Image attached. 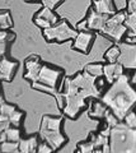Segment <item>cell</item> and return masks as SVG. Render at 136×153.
Listing matches in <instances>:
<instances>
[{"label": "cell", "instance_id": "4dcf8cb0", "mask_svg": "<svg viewBox=\"0 0 136 153\" xmlns=\"http://www.w3.org/2000/svg\"><path fill=\"white\" fill-rule=\"evenodd\" d=\"M43 7L51 9V10H55L56 8H59L62 4L64 0H41Z\"/></svg>", "mask_w": 136, "mask_h": 153}, {"label": "cell", "instance_id": "3957f363", "mask_svg": "<svg viewBox=\"0 0 136 153\" xmlns=\"http://www.w3.org/2000/svg\"><path fill=\"white\" fill-rule=\"evenodd\" d=\"M79 31L73 28L68 21L61 19L57 25L43 30V36L50 42H65L69 40H74L78 36Z\"/></svg>", "mask_w": 136, "mask_h": 153}, {"label": "cell", "instance_id": "8d00e7d4", "mask_svg": "<svg viewBox=\"0 0 136 153\" xmlns=\"http://www.w3.org/2000/svg\"><path fill=\"white\" fill-rule=\"evenodd\" d=\"M0 153H1V151H0Z\"/></svg>", "mask_w": 136, "mask_h": 153}, {"label": "cell", "instance_id": "9a60e30c", "mask_svg": "<svg viewBox=\"0 0 136 153\" xmlns=\"http://www.w3.org/2000/svg\"><path fill=\"white\" fill-rule=\"evenodd\" d=\"M38 143V138L35 135L29 138H22L18 143V149L21 153H36Z\"/></svg>", "mask_w": 136, "mask_h": 153}, {"label": "cell", "instance_id": "4316f807", "mask_svg": "<svg viewBox=\"0 0 136 153\" xmlns=\"http://www.w3.org/2000/svg\"><path fill=\"white\" fill-rule=\"evenodd\" d=\"M97 149V148L93 146V143L92 142H82V143H79L78 144V151L80 152V153H94V151Z\"/></svg>", "mask_w": 136, "mask_h": 153}, {"label": "cell", "instance_id": "ffe728a7", "mask_svg": "<svg viewBox=\"0 0 136 153\" xmlns=\"http://www.w3.org/2000/svg\"><path fill=\"white\" fill-rule=\"evenodd\" d=\"M89 142H92L93 146H94L97 149H99L103 146L108 144V138L102 135L99 133H90L89 134Z\"/></svg>", "mask_w": 136, "mask_h": 153}, {"label": "cell", "instance_id": "d6a6232c", "mask_svg": "<svg viewBox=\"0 0 136 153\" xmlns=\"http://www.w3.org/2000/svg\"><path fill=\"white\" fill-rule=\"evenodd\" d=\"M127 12L129 13L136 12V0H129L127 1Z\"/></svg>", "mask_w": 136, "mask_h": 153}, {"label": "cell", "instance_id": "6da1fadb", "mask_svg": "<svg viewBox=\"0 0 136 153\" xmlns=\"http://www.w3.org/2000/svg\"><path fill=\"white\" fill-rule=\"evenodd\" d=\"M101 101L111 110L120 121L127 115L136 105V88L131 83L129 75H121L116 79L111 87L102 94Z\"/></svg>", "mask_w": 136, "mask_h": 153}, {"label": "cell", "instance_id": "8fae6325", "mask_svg": "<svg viewBox=\"0 0 136 153\" xmlns=\"http://www.w3.org/2000/svg\"><path fill=\"white\" fill-rule=\"evenodd\" d=\"M17 68H18L17 61L3 57V59L0 60V80H5V82L12 80L17 71Z\"/></svg>", "mask_w": 136, "mask_h": 153}, {"label": "cell", "instance_id": "1f68e13d", "mask_svg": "<svg viewBox=\"0 0 136 153\" xmlns=\"http://www.w3.org/2000/svg\"><path fill=\"white\" fill-rule=\"evenodd\" d=\"M10 126V121H9V117L4 116V115L0 114V133L5 131Z\"/></svg>", "mask_w": 136, "mask_h": 153}, {"label": "cell", "instance_id": "f1b7e54d", "mask_svg": "<svg viewBox=\"0 0 136 153\" xmlns=\"http://www.w3.org/2000/svg\"><path fill=\"white\" fill-rule=\"evenodd\" d=\"M122 121H124L129 128L136 129V112H135V111H130V112L124 117Z\"/></svg>", "mask_w": 136, "mask_h": 153}, {"label": "cell", "instance_id": "44dd1931", "mask_svg": "<svg viewBox=\"0 0 136 153\" xmlns=\"http://www.w3.org/2000/svg\"><path fill=\"white\" fill-rule=\"evenodd\" d=\"M5 140L9 142H14V143H19V140L22 139V135H21V130L19 128H15V126H9L5 131Z\"/></svg>", "mask_w": 136, "mask_h": 153}, {"label": "cell", "instance_id": "4fadbf2b", "mask_svg": "<svg viewBox=\"0 0 136 153\" xmlns=\"http://www.w3.org/2000/svg\"><path fill=\"white\" fill-rule=\"evenodd\" d=\"M92 9L103 16H113L116 13V5L113 0H92Z\"/></svg>", "mask_w": 136, "mask_h": 153}, {"label": "cell", "instance_id": "7402d4cb", "mask_svg": "<svg viewBox=\"0 0 136 153\" xmlns=\"http://www.w3.org/2000/svg\"><path fill=\"white\" fill-rule=\"evenodd\" d=\"M84 71H87L89 75L94 76V78H99V76H103V65L98 63L88 64L85 66V69H84Z\"/></svg>", "mask_w": 136, "mask_h": 153}, {"label": "cell", "instance_id": "52a82bcc", "mask_svg": "<svg viewBox=\"0 0 136 153\" xmlns=\"http://www.w3.org/2000/svg\"><path fill=\"white\" fill-rule=\"evenodd\" d=\"M118 46L121 49V56L118 63L122 64L125 68H136V46L126 44V42H122Z\"/></svg>", "mask_w": 136, "mask_h": 153}, {"label": "cell", "instance_id": "d590c367", "mask_svg": "<svg viewBox=\"0 0 136 153\" xmlns=\"http://www.w3.org/2000/svg\"><path fill=\"white\" fill-rule=\"evenodd\" d=\"M27 1H33V0H27Z\"/></svg>", "mask_w": 136, "mask_h": 153}, {"label": "cell", "instance_id": "277c9868", "mask_svg": "<svg viewBox=\"0 0 136 153\" xmlns=\"http://www.w3.org/2000/svg\"><path fill=\"white\" fill-rule=\"evenodd\" d=\"M61 76H62L61 69L55 68L52 65L45 64V65L41 66V70H40V74H38V82L59 89V87H60L59 83H60Z\"/></svg>", "mask_w": 136, "mask_h": 153}, {"label": "cell", "instance_id": "7c38bea8", "mask_svg": "<svg viewBox=\"0 0 136 153\" xmlns=\"http://www.w3.org/2000/svg\"><path fill=\"white\" fill-rule=\"evenodd\" d=\"M102 35H104L106 37L111 38L115 42H121L124 40V37L127 33V28L125 25L120 26H104V28L101 31Z\"/></svg>", "mask_w": 136, "mask_h": 153}, {"label": "cell", "instance_id": "ac0fdd59", "mask_svg": "<svg viewBox=\"0 0 136 153\" xmlns=\"http://www.w3.org/2000/svg\"><path fill=\"white\" fill-rule=\"evenodd\" d=\"M120 56H121V49L118 45H112L110 49L104 52V60L108 64L118 63Z\"/></svg>", "mask_w": 136, "mask_h": 153}, {"label": "cell", "instance_id": "484cf974", "mask_svg": "<svg viewBox=\"0 0 136 153\" xmlns=\"http://www.w3.org/2000/svg\"><path fill=\"white\" fill-rule=\"evenodd\" d=\"M104 123L110 128H115L116 125H118L120 124V120H118V117H117L116 115L111 111V110H108V111L106 112V115H104Z\"/></svg>", "mask_w": 136, "mask_h": 153}, {"label": "cell", "instance_id": "74e56055", "mask_svg": "<svg viewBox=\"0 0 136 153\" xmlns=\"http://www.w3.org/2000/svg\"><path fill=\"white\" fill-rule=\"evenodd\" d=\"M135 46H136V45H135Z\"/></svg>", "mask_w": 136, "mask_h": 153}, {"label": "cell", "instance_id": "d4e9b609", "mask_svg": "<svg viewBox=\"0 0 136 153\" xmlns=\"http://www.w3.org/2000/svg\"><path fill=\"white\" fill-rule=\"evenodd\" d=\"M23 116H24V114H23L22 111H19V110H15L10 116H9V121H10V125L15 126V128H19L21 123L23 120Z\"/></svg>", "mask_w": 136, "mask_h": 153}, {"label": "cell", "instance_id": "e575fe53", "mask_svg": "<svg viewBox=\"0 0 136 153\" xmlns=\"http://www.w3.org/2000/svg\"><path fill=\"white\" fill-rule=\"evenodd\" d=\"M75 153H80V152H79V151H78V149H76V152H75Z\"/></svg>", "mask_w": 136, "mask_h": 153}, {"label": "cell", "instance_id": "ba28073f", "mask_svg": "<svg viewBox=\"0 0 136 153\" xmlns=\"http://www.w3.org/2000/svg\"><path fill=\"white\" fill-rule=\"evenodd\" d=\"M41 57L37 55H32L29 57H27L24 61V68H26V73H24V78L31 80L32 83L38 82V74L41 70Z\"/></svg>", "mask_w": 136, "mask_h": 153}, {"label": "cell", "instance_id": "836d02e7", "mask_svg": "<svg viewBox=\"0 0 136 153\" xmlns=\"http://www.w3.org/2000/svg\"><path fill=\"white\" fill-rule=\"evenodd\" d=\"M3 102V96H1V88H0V103Z\"/></svg>", "mask_w": 136, "mask_h": 153}, {"label": "cell", "instance_id": "e0dca14e", "mask_svg": "<svg viewBox=\"0 0 136 153\" xmlns=\"http://www.w3.org/2000/svg\"><path fill=\"white\" fill-rule=\"evenodd\" d=\"M36 17L42 18L43 21L49 22L51 26H55V25H57V23L60 22V18H59L57 14H56L54 10H51V9L46 8V7H42L41 10H38L36 13Z\"/></svg>", "mask_w": 136, "mask_h": 153}, {"label": "cell", "instance_id": "603a6c76", "mask_svg": "<svg viewBox=\"0 0 136 153\" xmlns=\"http://www.w3.org/2000/svg\"><path fill=\"white\" fill-rule=\"evenodd\" d=\"M12 25L13 22L9 12H0V30L5 31L9 27H12Z\"/></svg>", "mask_w": 136, "mask_h": 153}, {"label": "cell", "instance_id": "30bf717a", "mask_svg": "<svg viewBox=\"0 0 136 153\" xmlns=\"http://www.w3.org/2000/svg\"><path fill=\"white\" fill-rule=\"evenodd\" d=\"M125 74V66L121 63H115V64H108L103 65V76L107 80L108 84H112L116 79H118L121 75Z\"/></svg>", "mask_w": 136, "mask_h": 153}, {"label": "cell", "instance_id": "5bb4252c", "mask_svg": "<svg viewBox=\"0 0 136 153\" xmlns=\"http://www.w3.org/2000/svg\"><path fill=\"white\" fill-rule=\"evenodd\" d=\"M62 117L59 116H43L41 120V129L40 130H49V131H59L61 130Z\"/></svg>", "mask_w": 136, "mask_h": 153}, {"label": "cell", "instance_id": "83f0119b", "mask_svg": "<svg viewBox=\"0 0 136 153\" xmlns=\"http://www.w3.org/2000/svg\"><path fill=\"white\" fill-rule=\"evenodd\" d=\"M17 110V107L14 106V105H10V103H7V102H1L0 103V114L1 115H4V116H7V117H9L10 115L15 111Z\"/></svg>", "mask_w": 136, "mask_h": 153}, {"label": "cell", "instance_id": "8992f818", "mask_svg": "<svg viewBox=\"0 0 136 153\" xmlns=\"http://www.w3.org/2000/svg\"><path fill=\"white\" fill-rule=\"evenodd\" d=\"M40 138H41V140L49 143L54 148V151L60 149V148H62L68 143V138L64 135V133L61 130H59V131L40 130Z\"/></svg>", "mask_w": 136, "mask_h": 153}, {"label": "cell", "instance_id": "9c48e42d", "mask_svg": "<svg viewBox=\"0 0 136 153\" xmlns=\"http://www.w3.org/2000/svg\"><path fill=\"white\" fill-rule=\"evenodd\" d=\"M108 16H103V14L97 13L94 9H89L85 17L87 25H88V30L92 32H101L104 28L107 21H108Z\"/></svg>", "mask_w": 136, "mask_h": 153}, {"label": "cell", "instance_id": "d6986e66", "mask_svg": "<svg viewBox=\"0 0 136 153\" xmlns=\"http://www.w3.org/2000/svg\"><path fill=\"white\" fill-rule=\"evenodd\" d=\"M124 25L127 28L126 37H135L136 36V12L127 13V17H126V21Z\"/></svg>", "mask_w": 136, "mask_h": 153}, {"label": "cell", "instance_id": "cb8c5ba5", "mask_svg": "<svg viewBox=\"0 0 136 153\" xmlns=\"http://www.w3.org/2000/svg\"><path fill=\"white\" fill-rule=\"evenodd\" d=\"M0 151H1V153H14L15 151H18V143L5 140L0 143Z\"/></svg>", "mask_w": 136, "mask_h": 153}, {"label": "cell", "instance_id": "7a4b0ae2", "mask_svg": "<svg viewBox=\"0 0 136 153\" xmlns=\"http://www.w3.org/2000/svg\"><path fill=\"white\" fill-rule=\"evenodd\" d=\"M108 144L111 153H136V129L120 121L118 125L111 129Z\"/></svg>", "mask_w": 136, "mask_h": 153}, {"label": "cell", "instance_id": "f546056e", "mask_svg": "<svg viewBox=\"0 0 136 153\" xmlns=\"http://www.w3.org/2000/svg\"><path fill=\"white\" fill-rule=\"evenodd\" d=\"M54 152H55L54 148L43 140H41V143H38V147L36 149V153H54Z\"/></svg>", "mask_w": 136, "mask_h": 153}, {"label": "cell", "instance_id": "2e32d148", "mask_svg": "<svg viewBox=\"0 0 136 153\" xmlns=\"http://www.w3.org/2000/svg\"><path fill=\"white\" fill-rule=\"evenodd\" d=\"M108 111V107L102 101H93L89 102V116L94 119H104L106 112Z\"/></svg>", "mask_w": 136, "mask_h": 153}, {"label": "cell", "instance_id": "5b68a950", "mask_svg": "<svg viewBox=\"0 0 136 153\" xmlns=\"http://www.w3.org/2000/svg\"><path fill=\"white\" fill-rule=\"evenodd\" d=\"M94 38L96 35L92 31H80L78 33V36L73 40V49L82 52V54H88L90 51Z\"/></svg>", "mask_w": 136, "mask_h": 153}]
</instances>
